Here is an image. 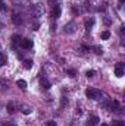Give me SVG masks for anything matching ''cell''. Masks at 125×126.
<instances>
[{
	"label": "cell",
	"instance_id": "cell-25",
	"mask_svg": "<svg viewBox=\"0 0 125 126\" xmlns=\"http://www.w3.org/2000/svg\"><path fill=\"white\" fill-rule=\"evenodd\" d=\"M1 126H16V125L15 123H10V122H7V123L4 122V123H1Z\"/></svg>",
	"mask_w": 125,
	"mask_h": 126
},
{
	"label": "cell",
	"instance_id": "cell-19",
	"mask_svg": "<svg viewBox=\"0 0 125 126\" xmlns=\"http://www.w3.org/2000/svg\"><path fill=\"white\" fill-rule=\"evenodd\" d=\"M112 126H125V123L121 122V120H113L112 122Z\"/></svg>",
	"mask_w": 125,
	"mask_h": 126
},
{
	"label": "cell",
	"instance_id": "cell-3",
	"mask_svg": "<svg viewBox=\"0 0 125 126\" xmlns=\"http://www.w3.org/2000/svg\"><path fill=\"white\" fill-rule=\"evenodd\" d=\"M75 30H77V22L71 21V22H68V24L65 25L63 32H65V34H72V32H75Z\"/></svg>",
	"mask_w": 125,
	"mask_h": 126
},
{
	"label": "cell",
	"instance_id": "cell-26",
	"mask_svg": "<svg viewBox=\"0 0 125 126\" xmlns=\"http://www.w3.org/2000/svg\"><path fill=\"white\" fill-rule=\"evenodd\" d=\"M87 126H94V125H91V123H90V122H88V123H87Z\"/></svg>",
	"mask_w": 125,
	"mask_h": 126
},
{
	"label": "cell",
	"instance_id": "cell-17",
	"mask_svg": "<svg viewBox=\"0 0 125 126\" xmlns=\"http://www.w3.org/2000/svg\"><path fill=\"white\" fill-rule=\"evenodd\" d=\"M6 56H4V53H0V66H3V64H6Z\"/></svg>",
	"mask_w": 125,
	"mask_h": 126
},
{
	"label": "cell",
	"instance_id": "cell-6",
	"mask_svg": "<svg viewBox=\"0 0 125 126\" xmlns=\"http://www.w3.org/2000/svg\"><path fill=\"white\" fill-rule=\"evenodd\" d=\"M61 13H62L61 6H59V4H56V6L53 7V10H52V16H53V18H59V16H61Z\"/></svg>",
	"mask_w": 125,
	"mask_h": 126
},
{
	"label": "cell",
	"instance_id": "cell-5",
	"mask_svg": "<svg viewBox=\"0 0 125 126\" xmlns=\"http://www.w3.org/2000/svg\"><path fill=\"white\" fill-rule=\"evenodd\" d=\"M19 44H21V47H22V48L28 50V48H31V47H32V44H34V43H32V40H22Z\"/></svg>",
	"mask_w": 125,
	"mask_h": 126
},
{
	"label": "cell",
	"instance_id": "cell-7",
	"mask_svg": "<svg viewBox=\"0 0 125 126\" xmlns=\"http://www.w3.org/2000/svg\"><path fill=\"white\" fill-rule=\"evenodd\" d=\"M40 84H41V87L44 88V90H50V87H52V84L46 79V78H41V81H40Z\"/></svg>",
	"mask_w": 125,
	"mask_h": 126
},
{
	"label": "cell",
	"instance_id": "cell-21",
	"mask_svg": "<svg viewBox=\"0 0 125 126\" xmlns=\"http://www.w3.org/2000/svg\"><path fill=\"white\" fill-rule=\"evenodd\" d=\"M94 50H96V53H97V54H102V53H103V48H102V47H99V46H96V47H94Z\"/></svg>",
	"mask_w": 125,
	"mask_h": 126
},
{
	"label": "cell",
	"instance_id": "cell-22",
	"mask_svg": "<svg viewBox=\"0 0 125 126\" xmlns=\"http://www.w3.org/2000/svg\"><path fill=\"white\" fill-rule=\"evenodd\" d=\"M6 9H7V7H6V4H4V1H3V0H0V10H3V12H4Z\"/></svg>",
	"mask_w": 125,
	"mask_h": 126
},
{
	"label": "cell",
	"instance_id": "cell-15",
	"mask_svg": "<svg viewBox=\"0 0 125 126\" xmlns=\"http://www.w3.org/2000/svg\"><path fill=\"white\" fill-rule=\"evenodd\" d=\"M88 122H90V123H91V125H97V123H99V122H100V119H99V117H97V116H91V117H90V120H88Z\"/></svg>",
	"mask_w": 125,
	"mask_h": 126
},
{
	"label": "cell",
	"instance_id": "cell-16",
	"mask_svg": "<svg viewBox=\"0 0 125 126\" xmlns=\"http://www.w3.org/2000/svg\"><path fill=\"white\" fill-rule=\"evenodd\" d=\"M100 37H102V40H109V38H110V32H109V31L102 32V35H100Z\"/></svg>",
	"mask_w": 125,
	"mask_h": 126
},
{
	"label": "cell",
	"instance_id": "cell-4",
	"mask_svg": "<svg viewBox=\"0 0 125 126\" xmlns=\"http://www.w3.org/2000/svg\"><path fill=\"white\" fill-rule=\"evenodd\" d=\"M115 75H116L118 78L124 76V63H118V64H116V67H115Z\"/></svg>",
	"mask_w": 125,
	"mask_h": 126
},
{
	"label": "cell",
	"instance_id": "cell-13",
	"mask_svg": "<svg viewBox=\"0 0 125 126\" xmlns=\"http://www.w3.org/2000/svg\"><path fill=\"white\" fill-rule=\"evenodd\" d=\"M21 41H22L21 35H18V34H13V35H12V43H13V44H18V43H21Z\"/></svg>",
	"mask_w": 125,
	"mask_h": 126
},
{
	"label": "cell",
	"instance_id": "cell-28",
	"mask_svg": "<svg viewBox=\"0 0 125 126\" xmlns=\"http://www.w3.org/2000/svg\"><path fill=\"white\" fill-rule=\"evenodd\" d=\"M119 3H121V4H122V3H124V0H119Z\"/></svg>",
	"mask_w": 125,
	"mask_h": 126
},
{
	"label": "cell",
	"instance_id": "cell-14",
	"mask_svg": "<svg viewBox=\"0 0 125 126\" xmlns=\"http://www.w3.org/2000/svg\"><path fill=\"white\" fill-rule=\"evenodd\" d=\"M32 64H34V63H32V60H24V67H25L27 70H30V69H31Z\"/></svg>",
	"mask_w": 125,
	"mask_h": 126
},
{
	"label": "cell",
	"instance_id": "cell-11",
	"mask_svg": "<svg viewBox=\"0 0 125 126\" xmlns=\"http://www.w3.org/2000/svg\"><path fill=\"white\" fill-rule=\"evenodd\" d=\"M16 85H18L21 90H27V82H25L24 79H18V81H16Z\"/></svg>",
	"mask_w": 125,
	"mask_h": 126
},
{
	"label": "cell",
	"instance_id": "cell-24",
	"mask_svg": "<svg viewBox=\"0 0 125 126\" xmlns=\"http://www.w3.org/2000/svg\"><path fill=\"white\" fill-rule=\"evenodd\" d=\"M47 126H58V125H56V122H53V120H49V122H47Z\"/></svg>",
	"mask_w": 125,
	"mask_h": 126
},
{
	"label": "cell",
	"instance_id": "cell-27",
	"mask_svg": "<svg viewBox=\"0 0 125 126\" xmlns=\"http://www.w3.org/2000/svg\"><path fill=\"white\" fill-rule=\"evenodd\" d=\"M100 126H109V125H106V123H102V125H100Z\"/></svg>",
	"mask_w": 125,
	"mask_h": 126
},
{
	"label": "cell",
	"instance_id": "cell-12",
	"mask_svg": "<svg viewBox=\"0 0 125 126\" xmlns=\"http://www.w3.org/2000/svg\"><path fill=\"white\" fill-rule=\"evenodd\" d=\"M21 111H22L24 114H30L32 110H31V107H30V106H25V104H24V106H21Z\"/></svg>",
	"mask_w": 125,
	"mask_h": 126
},
{
	"label": "cell",
	"instance_id": "cell-29",
	"mask_svg": "<svg viewBox=\"0 0 125 126\" xmlns=\"http://www.w3.org/2000/svg\"><path fill=\"white\" fill-rule=\"evenodd\" d=\"M50 3H53V0H50Z\"/></svg>",
	"mask_w": 125,
	"mask_h": 126
},
{
	"label": "cell",
	"instance_id": "cell-2",
	"mask_svg": "<svg viewBox=\"0 0 125 126\" xmlns=\"http://www.w3.org/2000/svg\"><path fill=\"white\" fill-rule=\"evenodd\" d=\"M43 12H44V9H43V4H40V3H35V4L32 6V15H34L35 18H40V16H43Z\"/></svg>",
	"mask_w": 125,
	"mask_h": 126
},
{
	"label": "cell",
	"instance_id": "cell-9",
	"mask_svg": "<svg viewBox=\"0 0 125 126\" xmlns=\"http://www.w3.org/2000/svg\"><path fill=\"white\" fill-rule=\"evenodd\" d=\"M6 109H7V113H9V114H13V113L16 111V106H15V103H9Z\"/></svg>",
	"mask_w": 125,
	"mask_h": 126
},
{
	"label": "cell",
	"instance_id": "cell-23",
	"mask_svg": "<svg viewBox=\"0 0 125 126\" xmlns=\"http://www.w3.org/2000/svg\"><path fill=\"white\" fill-rule=\"evenodd\" d=\"M94 73H96L94 70H87V73H85V75H87L88 78H91V76H94Z\"/></svg>",
	"mask_w": 125,
	"mask_h": 126
},
{
	"label": "cell",
	"instance_id": "cell-10",
	"mask_svg": "<svg viewBox=\"0 0 125 126\" xmlns=\"http://www.w3.org/2000/svg\"><path fill=\"white\" fill-rule=\"evenodd\" d=\"M7 87H9V82H7L6 79H0V90H1V91H6Z\"/></svg>",
	"mask_w": 125,
	"mask_h": 126
},
{
	"label": "cell",
	"instance_id": "cell-8",
	"mask_svg": "<svg viewBox=\"0 0 125 126\" xmlns=\"http://www.w3.org/2000/svg\"><path fill=\"white\" fill-rule=\"evenodd\" d=\"M12 22H13L15 25H21V24H22V18H21L19 15H16V13H15V15L12 16Z\"/></svg>",
	"mask_w": 125,
	"mask_h": 126
},
{
	"label": "cell",
	"instance_id": "cell-1",
	"mask_svg": "<svg viewBox=\"0 0 125 126\" xmlns=\"http://www.w3.org/2000/svg\"><path fill=\"white\" fill-rule=\"evenodd\" d=\"M85 95L88 97V98H91V100H100L103 94H102V91L100 90H96V88H88L87 91H85Z\"/></svg>",
	"mask_w": 125,
	"mask_h": 126
},
{
	"label": "cell",
	"instance_id": "cell-20",
	"mask_svg": "<svg viewBox=\"0 0 125 126\" xmlns=\"http://www.w3.org/2000/svg\"><path fill=\"white\" fill-rule=\"evenodd\" d=\"M66 73H68V75H69V76H71V78H75V76H77V72H75V70H74V69H69V70H68V72H66Z\"/></svg>",
	"mask_w": 125,
	"mask_h": 126
},
{
	"label": "cell",
	"instance_id": "cell-18",
	"mask_svg": "<svg viewBox=\"0 0 125 126\" xmlns=\"http://www.w3.org/2000/svg\"><path fill=\"white\" fill-rule=\"evenodd\" d=\"M93 24H94V19H93V18H91L90 21H85V28H87V30H90V28L93 27Z\"/></svg>",
	"mask_w": 125,
	"mask_h": 126
}]
</instances>
